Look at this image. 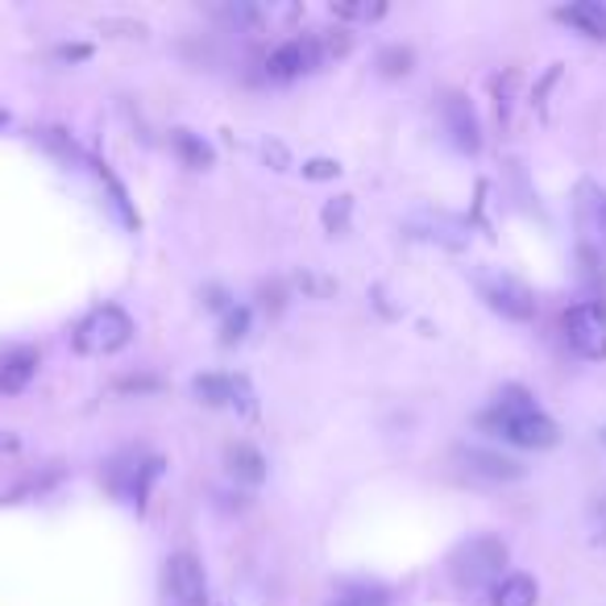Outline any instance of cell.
<instances>
[{
  "mask_svg": "<svg viewBox=\"0 0 606 606\" xmlns=\"http://www.w3.org/2000/svg\"><path fill=\"white\" fill-rule=\"evenodd\" d=\"M507 561H511V549H507V540L490 536H469L461 540L457 549L449 553V577L457 589H466V594H478V589H495L507 577Z\"/></svg>",
  "mask_w": 606,
  "mask_h": 606,
  "instance_id": "obj_1",
  "label": "cell"
},
{
  "mask_svg": "<svg viewBox=\"0 0 606 606\" xmlns=\"http://www.w3.org/2000/svg\"><path fill=\"white\" fill-rule=\"evenodd\" d=\"M134 332H138V325H134V316L125 312L121 304H100V308H92V312L75 325L71 345H75V353H84V358H113V353L129 349Z\"/></svg>",
  "mask_w": 606,
  "mask_h": 606,
  "instance_id": "obj_2",
  "label": "cell"
},
{
  "mask_svg": "<svg viewBox=\"0 0 606 606\" xmlns=\"http://www.w3.org/2000/svg\"><path fill=\"white\" fill-rule=\"evenodd\" d=\"M573 228H577V249L586 266L606 262V188L594 179H582L573 191Z\"/></svg>",
  "mask_w": 606,
  "mask_h": 606,
  "instance_id": "obj_3",
  "label": "cell"
},
{
  "mask_svg": "<svg viewBox=\"0 0 606 606\" xmlns=\"http://www.w3.org/2000/svg\"><path fill=\"white\" fill-rule=\"evenodd\" d=\"M490 436H499L507 445H515V449H553L556 440H561V428H556L553 416H544V412H528V416H507V412H495V407H486L482 416H478Z\"/></svg>",
  "mask_w": 606,
  "mask_h": 606,
  "instance_id": "obj_4",
  "label": "cell"
},
{
  "mask_svg": "<svg viewBox=\"0 0 606 606\" xmlns=\"http://www.w3.org/2000/svg\"><path fill=\"white\" fill-rule=\"evenodd\" d=\"M474 287L482 295V304L490 312H499L502 320H515V325H528L536 316V295L523 278L507 275V270H478L474 275Z\"/></svg>",
  "mask_w": 606,
  "mask_h": 606,
  "instance_id": "obj_5",
  "label": "cell"
},
{
  "mask_svg": "<svg viewBox=\"0 0 606 606\" xmlns=\"http://www.w3.org/2000/svg\"><path fill=\"white\" fill-rule=\"evenodd\" d=\"M162 457H141V453H121V457H113L105 469L108 478V490L125 502V507H134V511H146V499H150V486L158 482V474H162Z\"/></svg>",
  "mask_w": 606,
  "mask_h": 606,
  "instance_id": "obj_6",
  "label": "cell"
},
{
  "mask_svg": "<svg viewBox=\"0 0 606 606\" xmlns=\"http://www.w3.org/2000/svg\"><path fill=\"white\" fill-rule=\"evenodd\" d=\"M162 606H209V573L195 553H171L162 565Z\"/></svg>",
  "mask_w": 606,
  "mask_h": 606,
  "instance_id": "obj_7",
  "label": "cell"
},
{
  "mask_svg": "<svg viewBox=\"0 0 606 606\" xmlns=\"http://www.w3.org/2000/svg\"><path fill=\"white\" fill-rule=\"evenodd\" d=\"M561 332L577 358L586 362H603L606 358V304L598 299H586V304H573L565 320H561Z\"/></svg>",
  "mask_w": 606,
  "mask_h": 606,
  "instance_id": "obj_8",
  "label": "cell"
},
{
  "mask_svg": "<svg viewBox=\"0 0 606 606\" xmlns=\"http://www.w3.org/2000/svg\"><path fill=\"white\" fill-rule=\"evenodd\" d=\"M436 113H440V129H445L453 150H461V155L482 150V117H478V108H474L466 92H440Z\"/></svg>",
  "mask_w": 606,
  "mask_h": 606,
  "instance_id": "obj_9",
  "label": "cell"
},
{
  "mask_svg": "<svg viewBox=\"0 0 606 606\" xmlns=\"http://www.w3.org/2000/svg\"><path fill=\"white\" fill-rule=\"evenodd\" d=\"M316 67H325V51H320L316 38H287L266 59V75L275 84H291V79H299V75H308Z\"/></svg>",
  "mask_w": 606,
  "mask_h": 606,
  "instance_id": "obj_10",
  "label": "cell"
},
{
  "mask_svg": "<svg viewBox=\"0 0 606 606\" xmlns=\"http://www.w3.org/2000/svg\"><path fill=\"white\" fill-rule=\"evenodd\" d=\"M457 466L466 469L469 478H482V482H520V478H528V466L520 457H507V453L486 449V445H457Z\"/></svg>",
  "mask_w": 606,
  "mask_h": 606,
  "instance_id": "obj_11",
  "label": "cell"
},
{
  "mask_svg": "<svg viewBox=\"0 0 606 606\" xmlns=\"http://www.w3.org/2000/svg\"><path fill=\"white\" fill-rule=\"evenodd\" d=\"M38 365H42V353L34 345H13L0 353V391L4 395H21L30 382L38 379Z\"/></svg>",
  "mask_w": 606,
  "mask_h": 606,
  "instance_id": "obj_12",
  "label": "cell"
},
{
  "mask_svg": "<svg viewBox=\"0 0 606 606\" xmlns=\"http://www.w3.org/2000/svg\"><path fill=\"white\" fill-rule=\"evenodd\" d=\"M553 18L561 25L577 30L589 42H606V4L603 0H573V4H556Z\"/></svg>",
  "mask_w": 606,
  "mask_h": 606,
  "instance_id": "obj_13",
  "label": "cell"
},
{
  "mask_svg": "<svg viewBox=\"0 0 606 606\" xmlns=\"http://www.w3.org/2000/svg\"><path fill=\"white\" fill-rule=\"evenodd\" d=\"M225 469H228V478H233L237 486H262V482H266V474H270V466H266L262 449H254L249 440L228 445V449H225Z\"/></svg>",
  "mask_w": 606,
  "mask_h": 606,
  "instance_id": "obj_14",
  "label": "cell"
},
{
  "mask_svg": "<svg viewBox=\"0 0 606 606\" xmlns=\"http://www.w3.org/2000/svg\"><path fill=\"white\" fill-rule=\"evenodd\" d=\"M171 150L179 155V162L183 167H191V171H209L212 162H216V150H212L209 141H204V134H195V129H171Z\"/></svg>",
  "mask_w": 606,
  "mask_h": 606,
  "instance_id": "obj_15",
  "label": "cell"
},
{
  "mask_svg": "<svg viewBox=\"0 0 606 606\" xmlns=\"http://www.w3.org/2000/svg\"><path fill=\"white\" fill-rule=\"evenodd\" d=\"M540 586L532 573H507L499 586L490 589V606H536Z\"/></svg>",
  "mask_w": 606,
  "mask_h": 606,
  "instance_id": "obj_16",
  "label": "cell"
},
{
  "mask_svg": "<svg viewBox=\"0 0 606 606\" xmlns=\"http://www.w3.org/2000/svg\"><path fill=\"white\" fill-rule=\"evenodd\" d=\"M191 395L204 407H233V374H195Z\"/></svg>",
  "mask_w": 606,
  "mask_h": 606,
  "instance_id": "obj_17",
  "label": "cell"
},
{
  "mask_svg": "<svg viewBox=\"0 0 606 606\" xmlns=\"http://www.w3.org/2000/svg\"><path fill=\"white\" fill-rule=\"evenodd\" d=\"M374 67H379V75H386V79H403V75H412V67H416V51L403 46V42H391V46H382V51L374 54Z\"/></svg>",
  "mask_w": 606,
  "mask_h": 606,
  "instance_id": "obj_18",
  "label": "cell"
},
{
  "mask_svg": "<svg viewBox=\"0 0 606 606\" xmlns=\"http://www.w3.org/2000/svg\"><path fill=\"white\" fill-rule=\"evenodd\" d=\"M100 183L108 188V209L117 212V221H121L125 228H138V209L129 204V191H125V183L117 179V174L108 171V167H100Z\"/></svg>",
  "mask_w": 606,
  "mask_h": 606,
  "instance_id": "obj_19",
  "label": "cell"
},
{
  "mask_svg": "<svg viewBox=\"0 0 606 606\" xmlns=\"http://www.w3.org/2000/svg\"><path fill=\"white\" fill-rule=\"evenodd\" d=\"M495 412H507V416H528V412H540L536 395L520 386V382H507L499 395H495Z\"/></svg>",
  "mask_w": 606,
  "mask_h": 606,
  "instance_id": "obj_20",
  "label": "cell"
},
{
  "mask_svg": "<svg viewBox=\"0 0 606 606\" xmlns=\"http://www.w3.org/2000/svg\"><path fill=\"white\" fill-rule=\"evenodd\" d=\"M249 325H254V312L245 304H233L225 316H221V345H242L249 337Z\"/></svg>",
  "mask_w": 606,
  "mask_h": 606,
  "instance_id": "obj_21",
  "label": "cell"
},
{
  "mask_svg": "<svg viewBox=\"0 0 606 606\" xmlns=\"http://www.w3.org/2000/svg\"><path fill=\"white\" fill-rule=\"evenodd\" d=\"M329 606H386V594L379 586H370V582H349Z\"/></svg>",
  "mask_w": 606,
  "mask_h": 606,
  "instance_id": "obj_22",
  "label": "cell"
},
{
  "mask_svg": "<svg viewBox=\"0 0 606 606\" xmlns=\"http://www.w3.org/2000/svg\"><path fill=\"white\" fill-rule=\"evenodd\" d=\"M349 212H353V195H337V200H329V204H325L320 221H325V228H329L332 237L349 228Z\"/></svg>",
  "mask_w": 606,
  "mask_h": 606,
  "instance_id": "obj_23",
  "label": "cell"
},
{
  "mask_svg": "<svg viewBox=\"0 0 606 606\" xmlns=\"http://www.w3.org/2000/svg\"><path fill=\"white\" fill-rule=\"evenodd\" d=\"M42 141H46V150L63 158L67 167H71V162H75V167L84 162V155H79V146H75V141H71V134H63V129H42Z\"/></svg>",
  "mask_w": 606,
  "mask_h": 606,
  "instance_id": "obj_24",
  "label": "cell"
},
{
  "mask_svg": "<svg viewBox=\"0 0 606 606\" xmlns=\"http://www.w3.org/2000/svg\"><path fill=\"white\" fill-rule=\"evenodd\" d=\"M121 395H158L162 391V379L158 374H125V379L113 382Z\"/></svg>",
  "mask_w": 606,
  "mask_h": 606,
  "instance_id": "obj_25",
  "label": "cell"
},
{
  "mask_svg": "<svg viewBox=\"0 0 606 606\" xmlns=\"http://www.w3.org/2000/svg\"><path fill=\"white\" fill-rule=\"evenodd\" d=\"M299 171H304V179H312V183H329V179L341 174V162H337V158H308Z\"/></svg>",
  "mask_w": 606,
  "mask_h": 606,
  "instance_id": "obj_26",
  "label": "cell"
},
{
  "mask_svg": "<svg viewBox=\"0 0 606 606\" xmlns=\"http://www.w3.org/2000/svg\"><path fill=\"white\" fill-rule=\"evenodd\" d=\"M233 407L242 412V416H254L258 412V398H254V386L245 374H233Z\"/></svg>",
  "mask_w": 606,
  "mask_h": 606,
  "instance_id": "obj_27",
  "label": "cell"
},
{
  "mask_svg": "<svg viewBox=\"0 0 606 606\" xmlns=\"http://www.w3.org/2000/svg\"><path fill=\"white\" fill-rule=\"evenodd\" d=\"M225 18L237 25V30H258L262 25V9H254V4H228Z\"/></svg>",
  "mask_w": 606,
  "mask_h": 606,
  "instance_id": "obj_28",
  "label": "cell"
},
{
  "mask_svg": "<svg viewBox=\"0 0 606 606\" xmlns=\"http://www.w3.org/2000/svg\"><path fill=\"white\" fill-rule=\"evenodd\" d=\"M54 59H59V63H87V59H92V46H84V42H63V46H54Z\"/></svg>",
  "mask_w": 606,
  "mask_h": 606,
  "instance_id": "obj_29",
  "label": "cell"
},
{
  "mask_svg": "<svg viewBox=\"0 0 606 606\" xmlns=\"http://www.w3.org/2000/svg\"><path fill=\"white\" fill-rule=\"evenodd\" d=\"M586 520H589V532H594V540H606V499L589 502Z\"/></svg>",
  "mask_w": 606,
  "mask_h": 606,
  "instance_id": "obj_30",
  "label": "cell"
},
{
  "mask_svg": "<svg viewBox=\"0 0 606 606\" xmlns=\"http://www.w3.org/2000/svg\"><path fill=\"white\" fill-rule=\"evenodd\" d=\"M200 299H204V308H212V312H228V308H233V304H228V291L216 287V283H209V287L200 291Z\"/></svg>",
  "mask_w": 606,
  "mask_h": 606,
  "instance_id": "obj_31",
  "label": "cell"
},
{
  "mask_svg": "<svg viewBox=\"0 0 606 606\" xmlns=\"http://www.w3.org/2000/svg\"><path fill=\"white\" fill-rule=\"evenodd\" d=\"M262 155H266V162H275V171H287V167H291V158H287V146H283V141H266Z\"/></svg>",
  "mask_w": 606,
  "mask_h": 606,
  "instance_id": "obj_32",
  "label": "cell"
},
{
  "mask_svg": "<svg viewBox=\"0 0 606 606\" xmlns=\"http://www.w3.org/2000/svg\"><path fill=\"white\" fill-rule=\"evenodd\" d=\"M299 287H304V291H316V295L332 291V283H325V278H316V275H299Z\"/></svg>",
  "mask_w": 606,
  "mask_h": 606,
  "instance_id": "obj_33",
  "label": "cell"
},
{
  "mask_svg": "<svg viewBox=\"0 0 606 606\" xmlns=\"http://www.w3.org/2000/svg\"><path fill=\"white\" fill-rule=\"evenodd\" d=\"M18 449H21L18 436H0V453H18Z\"/></svg>",
  "mask_w": 606,
  "mask_h": 606,
  "instance_id": "obj_34",
  "label": "cell"
},
{
  "mask_svg": "<svg viewBox=\"0 0 606 606\" xmlns=\"http://www.w3.org/2000/svg\"><path fill=\"white\" fill-rule=\"evenodd\" d=\"M4 125H9V108H0V129H4Z\"/></svg>",
  "mask_w": 606,
  "mask_h": 606,
  "instance_id": "obj_35",
  "label": "cell"
},
{
  "mask_svg": "<svg viewBox=\"0 0 606 606\" xmlns=\"http://www.w3.org/2000/svg\"><path fill=\"white\" fill-rule=\"evenodd\" d=\"M603 440H606V433H603Z\"/></svg>",
  "mask_w": 606,
  "mask_h": 606,
  "instance_id": "obj_36",
  "label": "cell"
}]
</instances>
